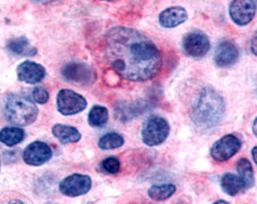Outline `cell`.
<instances>
[{
    "mask_svg": "<svg viewBox=\"0 0 257 204\" xmlns=\"http://www.w3.org/2000/svg\"><path fill=\"white\" fill-rule=\"evenodd\" d=\"M105 57L120 78L127 81H148L162 66L157 46L134 28L117 26L105 36Z\"/></svg>",
    "mask_w": 257,
    "mask_h": 204,
    "instance_id": "6da1fadb",
    "label": "cell"
},
{
    "mask_svg": "<svg viewBox=\"0 0 257 204\" xmlns=\"http://www.w3.org/2000/svg\"><path fill=\"white\" fill-rule=\"evenodd\" d=\"M225 102L214 88H202L197 104L192 112V119L198 127L211 128L217 126L224 118Z\"/></svg>",
    "mask_w": 257,
    "mask_h": 204,
    "instance_id": "7a4b0ae2",
    "label": "cell"
},
{
    "mask_svg": "<svg viewBox=\"0 0 257 204\" xmlns=\"http://www.w3.org/2000/svg\"><path fill=\"white\" fill-rule=\"evenodd\" d=\"M5 118L16 126H29L36 120L38 108L28 98L22 95H10L4 108Z\"/></svg>",
    "mask_w": 257,
    "mask_h": 204,
    "instance_id": "3957f363",
    "label": "cell"
},
{
    "mask_svg": "<svg viewBox=\"0 0 257 204\" xmlns=\"http://www.w3.org/2000/svg\"><path fill=\"white\" fill-rule=\"evenodd\" d=\"M168 121L161 116L149 118L142 128V140L148 146L161 145L169 136Z\"/></svg>",
    "mask_w": 257,
    "mask_h": 204,
    "instance_id": "277c9868",
    "label": "cell"
},
{
    "mask_svg": "<svg viewBox=\"0 0 257 204\" xmlns=\"http://www.w3.org/2000/svg\"><path fill=\"white\" fill-rule=\"evenodd\" d=\"M57 110L62 116H74L87 107L86 98L70 89H61L56 98Z\"/></svg>",
    "mask_w": 257,
    "mask_h": 204,
    "instance_id": "5b68a950",
    "label": "cell"
},
{
    "mask_svg": "<svg viewBox=\"0 0 257 204\" xmlns=\"http://www.w3.org/2000/svg\"><path fill=\"white\" fill-rule=\"evenodd\" d=\"M211 49L208 37L201 31H192L182 40V50L192 58H201Z\"/></svg>",
    "mask_w": 257,
    "mask_h": 204,
    "instance_id": "8992f818",
    "label": "cell"
},
{
    "mask_svg": "<svg viewBox=\"0 0 257 204\" xmlns=\"http://www.w3.org/2000/svg\"><path fill=\"white\" fill-rule=\"evenodd\" d=\"M62 76L67 82L75 84L87 86L94 82L95 74L91 66L86 63L70 62L62 68Z\"/></svg>",
    "mask_w": 257,
    "mask_h": 204,
    "instance_id": "52a82bcc",
    "label": "cell"
},
{
    "mask_svg": "<svg viewBox=\"0 0 257 204\" xmlns=\"http://www.w3.org/2000/svg\"><path fill=\"white\" fill-rule=\"evenodd\" d=\"M60 191L64 196L78 197L86 195L92 188V180L86 174H74L60 183Z\"/></svg>",
    "mask_w": 257,
    "mask_h": 204,
    "instance_id": "ba28073f",
    "label": "cell"
},
{
    "mask_svg": "<svg viewBox=\"0 0 257 204\" xmlns=\"http://www.w3.org/2000/svg\"><path fill=\"white\" fill-rule=\"evenodd\" d=\"M242 142L233 134H226L217 140L211 148V157L217 162H225L232 158L239 151Z\"/></svg>",
    "mask_w": 257,
    "mask_h": 204,
    "instance_id": "9c48e42d",
    "label": "cell"
},
{
    "mask_svg": "<svg viewBox=\"0 0 257 204\" xmlns=\"http://www.w3.org/2000/svg\"><path fill=\"white\" fill-rule=\"evenodd\" d=\"M230 17L234 24L248 25L256 14V4L251 0H234L229 8Z\"/></svg>",
    "mask_w": 257,
    "mask_h": 204,
    "instance_id": "30bf717a",
    "label": "cell"
},
{
    "mask_svg": "<svg viewBox=\"0 0 257 204\" xmlns=\"http://www.w3.org/2000/svg\"><path fill=\"white\" fill-rule=\"evenodd\" d=\"M53 156L50 146L43 142H34L27 146L23 152V160L31 166H41L46 164Z\"/></svg>",
    "mask_w": 257,
    "mask_h": 204,
    "instance_id": "8fae6325",
    "label": "cell"
},
{
    "mask_svg": "<svg viewBox=\"0 0 257 204\" xmlns=\"http://www.w3.org/2000/svg\"><path fill=\"white\" fill-rule=\"evenodd\" d=\"M17 78L19 81L28 84H36L46 78V69L43 66L32 60H24L17 66Z\"/></svg>",
    "mask_w": 257,
    "mask_h": 204,
    "instance_id": "7c38bea8",
    "label": "cell"
},
{
    "mask_svg": "<svg viewBox=\"0 0 257 204\" xmlns=\"http://www.w3.org/2000/svg\"><path fill=\"white\" fill-rule=\"evenodd\" d=\"M239 50L231 40H224L217 46L214 52V62L220 68H230L238 60Z\"/></svg>",
    "mask_w": 257,
    "mask_h": 204,
    "instance_id": "4fadbf2b",
    "label": "cell"
},
{
    "mask_svg": "<svg viewBox=\"0 0 257 204\" xmlns=\"http://www.w3.org/2000/svg\"><path fill=\"white\" fill-rule=\"evenodd\" d=\"M187 11L181 6H173L160 14L159 22L163 28H176L187 20Z\"/></svg>",
    "mask_w": 257,
    "mask_h": 204,
    "instance_id": "5bb4252c",
    "label": "cell"
},
{
    "mask_svg": "<svg viewBox=\"0 0 257 204\" xmlns=\"http://www.w3.org/2000/svg\"><path fill=\"white\" fill-rule=\"evenodd\" d=\"M54 136L56 139H59L61 144L67 145V144H73V142H78L81 139V133L79 132L75 127L68 126V125H62V124H56L51 128Z\"/></svg>",
    "mask_w": 257,
    "mask_h": 204,
    "instance_id": "9a60e30c",
    "label": "cell"
},
{
    "mask_svg": "<svg viewBox=\"0 0 257 204\" xmlns=\"http://www.w3.org/2000/svg\"><path fill=\"white\" fill-rule=\"evenodd\" d=\"M6 48L10 52L18 56H35L37 54V49L31 46L27 37L12 38L6 44Z\"/></svg>",
    "mask_w": 257,
    "mask_h": 204,
    "instance_id": "2e32d148",
    "label": "cell"
},
{
    "mask_svg": "<svg viewBox=\"0 0 257 204\" xmlns=\"http://www.w3.org/2000/svg\"><path fill=\"white\" fill-rule=\"evenodd\" d=\"M220 186L226 195L236 196L246 189L242 178L233 174H225L220 180Z\"/></svg>",
    "mask_w": 257,
    "mask_h": 204,
    "instance_id": "e0dca14e",
    "label": "cell"
},
{
    "mask_svg": "<svg viewBox=\"0 0 257 204\" xmlns=\"http://www.w3.org/2000/svg\"><path fill=\"white\" fill-rule=\"evenodd\" d=\"M25 136L24 130L19 127H5L0 130V142L3 144L12 148L23 142Z\"/></svg>",
    "mask_w": 257,
    "mask_h": 204,
    "instance_id": "ac0fdd59",
    "label": "cell"
},
{
    "mask_svg": "<svg viewBox=\"0 0 257 204\" xmlns=\"http://www.w3.org/2000/svg\"><path fill=\"white\" fill-rule=\"evenodd\" d=\"M176 188L174 184H157L148 190V195L154 200H168L175 194Z\"/></svg>",
    "mask_w": 257,
    "mask_h": 204,
    "instance_id": "d6986e66",
    "label": "cell"
},
{
    "mask_svg": "<svg viewBox=\"0 0 257 204\" xmlns=\"http://www.w3.org/2000/svg\"><path fill=\"white\" fill-rule=\"evenodd\" d=\"M237 171H238L239 177L242 178L246 189L253 186L255 184V176H253L252 165L246 158H242L237 162Z\"/></svg>",
    "mask_w": 257,
    "mask_h": 204,
    "instance_id": "ffe728a7",
    "label": "cell"
},
{
    "mask_svg": "<svg viewBox=\"0 0 257 204\" xmlns=\"http://www.w3.org/2000/svg\"><path fill=\"white\" fill-rule=\"evenodd\" d=\"M108 120V110L102 106H94L88 114V124L92 127L104 126Z\"/></svg>",
    "mask_w": 257,
    "mask_h": 204,
    "instance_id": "44dd1931",
    "label": "cell"
},
{
    "mask_svg": "<svg viewBox=\"0 0 257 204\" xmlns=\"http://www.w3.org/2000/svg\"><path fill=\"white\" fill-rule=\"evenodd\" d=\"M124 144V138L118 133H107L102 136L99 140L98 146L101 150H113L118 148Z\"/></svg>",
    "mask_w": 257,
    "mask_h": 204,
    "instance_id": "7402d4cb",
    "label": "cell"
},
{
    "mask_svg": "<svg viewBox=\"0 0 257 204\" xmlns=\"http://www.w3.org/2000/svg\"><path fill=\"white\" fill-rule=\"evenodd\" d=\"M101 166L104 168V171L107 172V174H115L120 170V162L115 157H108L106 158L105 160H102Z\"/></svg>",
    "mask_w": 257,
    "mask_h": 204,
    "instance_id": "603a6c76",
    "label": "cell"
},
{
    "mask_svg": "<svg viewBox=\"0 0 257 204\" xmlns=\"http://www.w3.org/2000/svg\"><path fill=\"white\" fill-rule=\"evenodd\" d=\"M31 96H32V100L41 104H47L48 100H49V93L42 87H36L32 89Z\"/></svg>",
    "mask_w": 257,
    "mask_h": 204,
    "instance_id": "cb8c5ba5",
    "label": "cell"
},
{
    "mask_svg": "<svg viewBox=\"0 0 257 204\" xmlns=\"http://www.w3.org/2000/svg\"><path fill=\"white\" fill-rule=\"evenodd\" d=\"M250 50L253 55L257 56V31L252 34L251 40H250Z\"/></svg>",
    "mask_w": 257,
    "mask_h": 204,
    "instance_id": "d4e9b609",
    "label": "cell"
},
{
    "mask_svg": "<svg viewBox=\"0 0 257 204\" xmlns=\"http://www.w3.org/2000/svg\"><path fill=\"white\" fill-rule=\"evenodd\" d=\"M251 154H252V158H253V162H255V164L257 165V146L252 148L251 151Z\"/></svg>",
    "mask_w": 257,
    "mask_h": 204,
    "instance_id": "484cf974",
    "label": "cell"
},
{
    "mask_svg": "<svg viewBox=\"0 0 257 204\" xmlns=\"http://www.w3.org/2000/svg\"><path fill=\"white\" fill-rule=\"evenodd\" d=\"M252 130L253 133H255V136H257V118L255 120H253V124H252Z\"/></svg>",
    "mask_w": 257,
    "mask_h": 204,
    "instance_id": "4316f807",
    "label": "cell"
},
{
    "mask_svg": "<svg viewBox=\"0 0 257 204\" xmlns=\"http://www.w3.org/2000/svg\"><path fill=\"white\" fill-rule=\"evenodd\" d=\"M9 204H25V203L22 202V200H11V202H9Z\"/></svg>",
    "mask_w": 257,
    "mask_h": 204,
    "instance_id": "83f0119b",
    "label": "cell"
},
{
    "mask_svg": "<svg viewBox=\"0 0 257 204\" xmlns=\"http://www.w3.org/2000/svg\"><path fill=\"white\" fill-rule=\"evenodd\" d=\"M213 204H230V203L226 202V200H217V202H214Z\"/></svg>",
    "mask_w": 257,
    "mask_h": 204,
    "instance_id": "f1b7e54d",
    "label": "cell"
}]
</instances>
